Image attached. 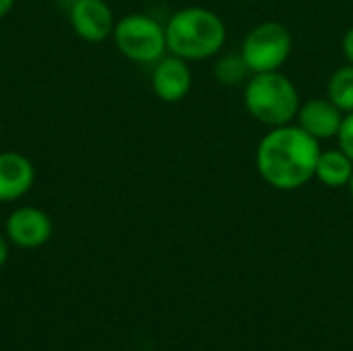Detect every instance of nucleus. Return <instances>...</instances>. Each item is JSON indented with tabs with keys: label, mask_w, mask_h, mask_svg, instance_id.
I'll return each mask as SVG.
<instances>
[{
	"label": "nucleus",
	"mask_w": 353,
	"mask_h": 351,
	"mask_svg": "<svg viewBox=\"0 0 353 351\" xmlns=\"http://www.w3.org/2000/svg\"><path fill=\"white\" fill-rule=\"evenodd\" d=\"M4 232L10 244L25 250H33L50 240L52 219L48 217L46 211L37 207H19L8 215Z\"/></svg>",
	"instance_id": "nucleus-8"
},
{
	"label": "nucleus",
	"mask_w": 353,
	"mask_h": 351,
	"mask_svg": "<svg viewBox=\"0 0 353 351\" xmlns=\"http://www.w3.org/2000/svg\"><path fill=\"white\" fill-rule=\"evenodd\" d=\"M35 182L31 159L19 151H0V203H12L25 197Z\"/></svg>",
	"instance_id": "nucleus-10"
},
{
	"label": "nucleus",
	"mask_w": 353,
	"mask_h": 351,
	"mask_svg": "<svg viewBox=\"0 0 353 351\" xmlns=\"http://www.w3.org/2000/svg\"><path fill=\"white\" fill-rule=\"evenodd\" d=\"M151 87H153V93L165 103L182 101L192 89L190 62L174 54L159 58L153 64Z\"/></svg>",
	"instance_id": "nucleus-7"
},
{
	"label": "nucleus",
	"mask_w": 353,
	"mask_h": 351,
	"mask_svg": "<svg viewBox=\"0 0 353 351\" xmlns=\"http://www.w3.org/2000/svg\"><path fill=\"white\" fill-rule=\"evenodd\" d=\"M341 48H343V56H345V60L353 64V27H350L347 31H345V35H343V39H341Z\"/></svg>",
	"instance_id": "nucleus-15"
},
{
	"label": "nucleus",
	"mask_w": 353,
	"mask_h": 351,
	"mask_svg": "<svg viewBox=\"0 0 353 351\" xmlns=\"http://www.w3.org/2000/svg\"><path fill=\"white\" fill-rule=\"evenodd\" d=\"M335 139H337L339 149H341L345 155H350V159L353 161V112H347V114L343 116L341 128H339V132H337Z\"/></svg>",
	"instance_id": "nucleus-14"
},
{
	"label": "nucleus",
	"mask_w": 353,
	"mask_h": 351,
	"mask_svg": "<svg viewBox=\"0 0 353 351\" xmlns=\"http://www.w3.org/2000/svg\"><path fill=\"white\" fill-rule=\"evenodd\" d=\"M168 52L188 62H201L221 54L228 41L225 21L211 8L184 6L165 23Z\"/></svg>",
	"instance_id": "nucleus-2"
},
{
	"label": "nucleus",
	"mask_w": 353,
	"mask_h": 351,
	"mask_svg": "<svg viewBox=\"0 0 353 351\" xmlns=\"http://www.w3.org/2000/svg\"><path fill=\"white\" fill-rule=\"evenodd\" d=\"M250 68L242 56V52L217 54L213 64V79L223 87H238L250 79Z\"/></svg>",
	"instance_id": "nucleus-12"
},
{
	"label": "nucleus",
	"mask_w": 353,
	"mask_h": 351,
	"mask_svg": "<svg viewBox=\"0 0 353 351\" xmlns=\"http://www.w3.org/2000/svg\"><path fill=\"white\" fill-rule=\"evenodd\" d=\"M321 143L296 122L269 128L259 141L254 166L265 184L279 192H294L314 180Z\"/></svg>",
	"instance_id": "nucleus-1"
},
{
	"label": "nucleus",
	"mask_w": 353,
	"mask_h": 351,
	"mask_svg": "<svg viewBox=\"0 0 353 351\" xmlns=\"http://www.w3.org/2000/svg\"><path fill=\"white\" fill-rule=\"evenodd\" d=\"M343 116L345 114L329 97H310L300 103L296 124L304 128L310 137H314L319 143H323L337 137Z\"/></svg>",
	"instance_id": "nucleus-9"
},
{
	"label": "nucleus",
	"mask_w": 353,
	"mask_h": 351,
	"mask_svg": "<svg viewBox=\"0 0 353 351\" xmlns=\"http://www.w3.org/2000/svg\"><path fill=\"white\" fill-rule=\"evenodd\" d=\"M14 2H17V0H0V19H4V17L12 10Z\"/></svg>",
	"instance_id": "nucleus-17"
},
{
	"label": "nucleus",
	"mask_w": 353,
	"mask_h": 351,
	"mask_svg": "<svg viewBox=\"0 0 353 351\" xmlns=\"http://www.w3.org/2000/svg\"><path fill=\"white\" fill-rule=\"evenodd\" d=\"M112 37L118 52L137 64H155L168 52L165 25L145 12H130L118 19Z\"/></svg>",
	"instance_id": "nucleus-4"
},
{
	"label": "nucleus",
	"mask_w": 353,
	"mask_h": 351,
	"mask_svg": "<svg viewBox=\"0 0 353 351\" xmlns=\"http://www.w3.org/2000/svg\"><path fill=\"white\" fill-rule=\"evenodd\" d=\"M353 176V161L350 155H345L339 147L337 149H327L321 151L319 161H316V172L314 180H319L323 186L339 190L347 188Z\"/></svg>",
	"instance_id": "nucleus-11"
},
{
	"label": "nucleus",
	"mask_w": 353,
	"mask_h": 351,
	"mask_svg": "<svg viewBox=\"0 0 353 351\" xmlns=\"http://www.w3.org/2000/svg\"><path fill=\"white\" fill-rule=\"evenodd\" d=\"M6 261H8V238L0 236V269L4 267Z\"/></svg>",
	"instance_id": "nucleus-16"
},
{
	"label": "nucleus",
	"mask_w": 353,
	"mask_h": 351,
	"mask_svg": "<svg viewBox=\"0 0 353 351\" xmlns=\"http://www.w3.org/2000/svg\"><path fill=\"white\" fill-rule=\"evenodd\" d=\"M72 31L91 43L105 41L114 33V12L105 0H72L68 10Z\"/></svg>",
	"instance_id": "nucleus-6"
},
{
	"label": "nucleus",
	"mask_w": 353,
	"mask_h": 351,
	"mask_svg": "<svg viewBox=\"0 0 353 351\" xmlns=\"http://www.w3.org/2000/svg\"><path fill=\"white\" fill-rule=\"evenodd\" d=\"M294 39L290 29L279 21H263L254 25L242 41V56L250 72H271L281 70L290 60Z\"/></svg>",
	"instance_id": "nucleus-5"
},
{
	"label": "nucleus",
	"mask_w": 353,
	"mask_h": 351,
	"mask_svg": "<svg viewBox=\"0 0 353 351\" xmlns=\"http://www.w3.org/2000/svg\"><path fill=\"white\" fill-rule=\"evenodd\" d=\"M347 190H350V194H352V199H353V176H352V180H350V186H347Z\"/></svg>",
	"instance_id": "nucleus-18"
},
{
	"label": "nucleus",
	"mask_w": 353,
	"mask_h": 351,
	"mask_svg": "<svg viewBox=\"0 0 353 351\" xmlns=\"http://www.w3.org/2000/svg\"><path fill=\"white\" fill-rule=\"evenodd\" d=\"M242 99L250 118L267 128L296 122L302 103L296 83L281 70L250 74Z\"/></svg>",
	"instance_id": "nucleus-3"
},
{
	"label": "nucleus",
	"mask_w": 353,
	"mask_h": 351,
	"mask_svg": "<svg viewBox=\"0 0 353 351\" xmlns=\"http://www.w3.org/2000/svg\"><path fill=\"white\" fill-rule=\"evenodd\" d=\"M327 97L343 112H353V64L339 66L327 83Z\"/></svg>",
	"instance_id": "nucleus-13"
}]
</instances>
